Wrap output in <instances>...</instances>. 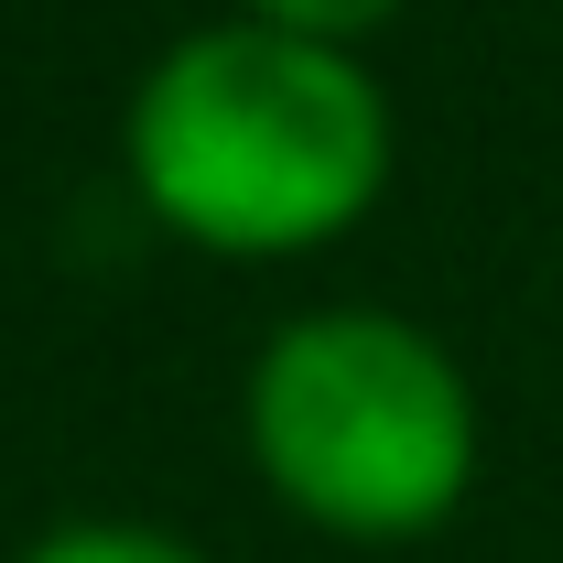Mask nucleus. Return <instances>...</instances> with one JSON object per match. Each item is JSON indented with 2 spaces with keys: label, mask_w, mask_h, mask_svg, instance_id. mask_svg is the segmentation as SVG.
<instances>
[{
  "label": "nucleus",
  "mask_w": 563,
  "mask_h": 563,
  "mask_svg": "<svg viewBox=\"0 0 563 563\" xmlns=\"http://www.w3.org/2000/svg\"><path fill=\"white\" fill-rule=\"evenodd\" d=\"M22 563H207V553L163 520H55Z\"/></svg>",
  "instance_id": "3"
},
{
  "label": "nucleus",
  "mask_w": 563,
  "mask_h": 563,
  "mask_svg": "<svg viewBox=\"0 0 563 563\" xmlns=\"http://www.w3.org/2000/svg\"><path fill=\"white\" fill-rule=\"evenodd\" d=\"M239 11H250V22H272V33H303V44H368V33H379V22H390V11H401V0H239Z\"/></svg>",
  "instance_id": "4"
},
{
  "label": "nucleus",
  "mask_w": 563,
  "mask_h": 563,
  "mask_svg": "<svg viewBox=\"0 0 563 563\" xmlns=\"http://www.w3.org/2000/svg\"><path fill=\"white\" fill-rule=\"evenodd\" d=\"M131 196L217 261H292L347 239L390 185V98L347 44L217 22L131 87Z\"/></svg>",
  "instance_id": "1"
},
{
  "label": "nucleus",
  "mask_w": 563,
  "mask_h": 563,
  "mask_svg": "<svg viewBox=\"0 0 563 563\" xmlns=\"http://www.w3.org/2000/svg\"><path fill=\"white\" fill-rule=\"evenodd\" d=\"M250 466L336 542H422L477 477V390L412 314L325 303L250 357Z\"/></svg>",
  "instance_id": "2"
}]
</instances>
